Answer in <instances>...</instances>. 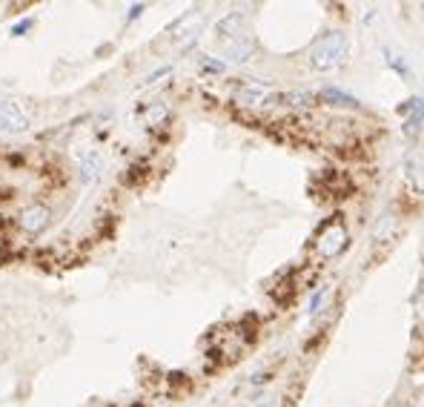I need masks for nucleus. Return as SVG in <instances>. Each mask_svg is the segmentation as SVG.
Returning <instances> with one entry per match:
<instances>
[{
	"label": "nucleus",
	"instance_id": "obj_5",
	"mask_svg": "<svg viewBox=\"0 0 424 407\" xmlns=\"http://www.w3.org/2000/svg\"><path fill=\"white\" fill-rule=\"evenodd\" d=\"M104 155L101 152H84V158H81V184L84 186H92V184H98L101 178H104Z\"/></svg>",
	"mask_w": 424,
	"mask_h": 407
},
{
	"label": "nucleus",
	"instance_id": "obj_14",
	"mask_svg": "<svg viewBox=\"0 0 424 407\" xmlns=\"http://www.w3.org/2000/svg\"><path fill=\"white\" fill-rule=\"evenodd\" d=\"M35 26V18H26V21H21V23H15V29H12V35H26V29H32Z\"/></svg>",
	"mask_w": 424,
	"mask_h": 407
},
{
	"label": "nucleus",
	"instance_id": "obj_9",
	"mask_svg": "<svg viewBox=\"0 0 424 407\" xmlns=\"http://www.w3.org/2000/svg\"><path fill=\"white\" fill-rule=\"evenodd\" d=\"M398 115L407 118L404 132H407V135H415V129L424 123V101H421V98H410L404 106H398Z\"/></svg>",
	"mask_w": 424,
	"mask_h": 407
},
{
	"label": "nucleus",
	"instance_id": "obj_6",
	"mask_svg": "<svg viewBox=\"0 0 424 407\" xmlns=\"http://www.w3.org/2000/svg\"><path fill=\"white\" fill-rule=\"evenodd\" d=\"M216 38L224 40V43L244 38V15H241V12H233V15L221 18L218 26H216Z\"/></svg>",
	"mask_w": 424,
	"mask_h": 407
},
{
	"label": "nucleus",
	"instance_id": "obj_10",
	"mask_svg": "<svg viewBox=\"0 0 424 407\" xmlns=\"http://www.w3.org/2000/svg\"><path fill=\"white\" fill-rule=\"evenodd\" d=\"M324 104H330V106H359V101L352 98V95H347V92H341V89H335V87H327V89H321V95H318Z\"/></svg>",
	"mask_w": 424,
	"mask_h": 407
},
{
	"label": "nucleus",
	"instance_id": "obj_12",
	"mask_svg": "<svg viewBox=\"0 0 424 407\" xmlns=\"http://www.w3.org/2000/svg\"><path fill=\"white\" fill-rule=\"evenodd\" d=\"M384 60H387V63L393 66V69H396V72H398L401 78H407V81L413 78V72H410V66H407V60H404V57H398L396 52H390V49H387V55H384Z\"/></svg>",
	"mask_w": 424,
	"mask_h": 407
},
{
	"label": "nucleus",
	"instance_id": "obj_8",
	"mask_svg": "<svg viewBox=\"0 0 424 407\" xmlns=\"http://www.w3.org/2000/svg\"><path fill=\"white\" fill-rule=\"evenodd\" d=\"M252 52H255V43L247 35L238 38V40L224 43V60H230V63H247L252 57Z\"/></svg>",
	"mask_w": 424,
	"mask_h": 407
},
{
	"label": "nucleus",
	"instance_id": "obj_2",
	"mask_svg": "<svg viewBox=\"0 0 424 407\" xmlns=\"http://www.w3.org/2000/svg\"><path fill=\"white\" fill-rule=\"evenodd\" d=\"M32 129L29 112L15 98H0V132L6 135H23Z\"/></svg>",
	"mask_w": 424,
	"mask_h": 407
},
{
	"label": "nucleus",
	"instance_id": "obj_13",
	"mask_svg": "<svg viewBox=\"0 0 424 407\" xmlns=\"http://www.w3.org/2000/svg\"><path fill=\"white\" fill-rule=\"evenodd\" d=\"M324 299H327V287H324V290H316V293H313V299H310V307H307V313H310V316H316V313L321 310Z\"/></svg>",
	"mask_w": 424,
	"mask_h": 407
},
{
	"label": "nucleus",
	"instance_id": "obj_4",
	"mask_svg": "<svg viewBox=\"0 0 424 407\" xmlns=\"http://www.w3.org/2000/svg\"><path fill=\"white\" fill-rule=\"evenodd\" d=\"M49 221H52V210L46 207V203H29V207H23L21 216H18L21 230L29 233V235L43 233V230L49 227Z\"/></svg>",
	"mask_w": 424,
	"mask_h": 407
},
{
	"label": "nucleus",
	"instance_id": "obj_3",
	"mask_svg": "<svg viewBox=\"0 0 424 407\" xmlns=\"http://www.w3.org/2000/svg\"><path fill=\"white\" fill-rule=\"evenodd\" d=\"M347 241H350L347 227H344L341 221H333V224H327V227L318 233V238H316V252H318L324 261H330V258H335V255L344 252Z\"/></svg>",
	"mask_w": 424,
	"mask_h": 407
},
{
	"label": "nucleus",
	"instance_id": "obj_16",
	"mask_svg": "<svg viewBox=\"0 0 424 407\" xmlns=\"http://www.w3.org/2000/svg\"><path fill=\"white\" fill-rule=\"evenodd\" d=\"M261 407H275V404H261Z\"/></svg>",
	"mask_w": 424,
	"mask_h": 407
},
{
	"label": "nucleus",
	"instance_id": "obj_15",
	"mask_svg": "<svg viewBox=\"0 0 424 407\" xmlns=\"http://www.w3.org/2000/svg\"><path fill=\"white\" fill-rule=\"evenodd\" d=\"M144 9H147L144 4H138V6H132V12H129V21H132V18H138V15H140V12H144Z\"/></svg>",
	"mask_w": 424,
	"mask_h": 407
},
{
	"label": "nucleus",
	"instance_id": "obj_11",
	"mask_svg": "<svg viewBox=\"0 0 424 407\" xmlns=\"http://www.w3.org/2000/svg\"><path fill=\"white\" fill-rule=\"evenodd\" d=\"M235 101L244 104V106H252V104L264 101V89H261V87H244V89L235 95Z\"/></svg>",
	"mask_w": 424,
	"mask_h": 407
},
{
	"label": "nucleus",
	"instance_id": "obj_7",
	"mask_svg": "<svg viewBox=\"0 0 424 407\" xmlns=\"http://www.w3.org/2000/svg\"><path fill=\"white\" fill-rule=\"evenodd\" d=\"M404 178L410 184V189L424 192V155L407 152V158H404Z\"/></svg>",
	"mask_w": 424,
	"mask_h": 407
},
{
	"label": "nucleus",
	"instance_id": "obj_1",
	"mask_svg": "<svg viewBox=\"0 0 424 407\" xmlns=\"http://www.w3.org/2000/svg\"><path fill=\"white\" fill-rule=\"evenodd\" d=\"M347 57V35L344 32H324L313 46H310V66L318 72L335 69Z\"/></svg>",
	"mask_w": 424,
	"mask_h": 407
}]
</instances>
